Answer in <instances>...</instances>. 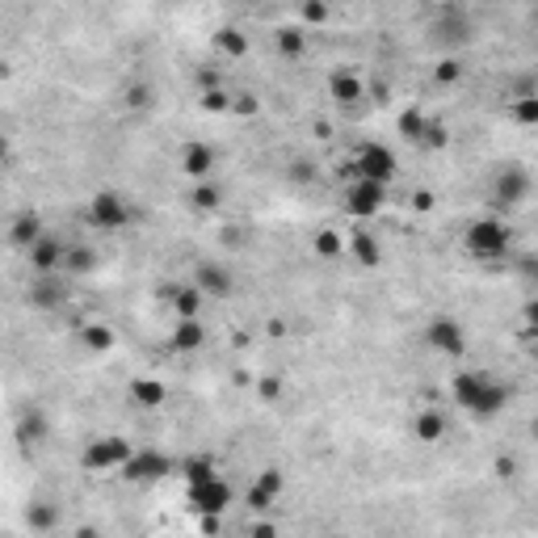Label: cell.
Returning a JSON list of instances; mask_svg holds the SVG:
<instances>
[{
    "label": "cell",
    "mask_w": 538,
    "mask_h": 538,
    "mask_svg": "<svg viewBox=\"0 0 538 538\" xmlns=\"http://www.w3.org/2000/svg\"><path fill=\"white\" fill-rule=\"evenodd\" d=\"M471 244H475V248H501V244H505V231L496 227V223H479V227L471 231Z\"/></svg>",
    "instance_id": "cell-1"
}]
</instances>
